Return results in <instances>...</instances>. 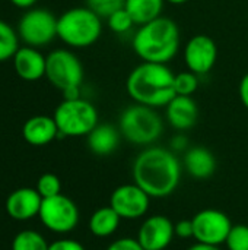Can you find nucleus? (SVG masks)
I'll list each match as a JSON object with an SVG mask.
<instances>
[{"label": "nucleus", "mask_w": 248, "mask_h": 250, "mask_svg": "<svg viewBox=\"0 0 248 250\" xmlns=\"http://www.w3.org/2000/svg\"><path fill=\"white\" fill-rule=\"evenodd\" d=\"M120 139L121 133L115 126L98 123V126L88 135V146L95 155L105 157L113 154L118 148Z\"/></svg>", "instance_id": "nucleus-19"}, {"label": "nucleus", "mask_w": 248, "mask_h": 250, "mask_svg": "<svg viewBox=\"0 0 248 250\" xmlns=\"http://www.w3.org/2000/svg\"><path fill=\"white\" fill-rule=\"evenodd\" d=\"M42 198L37 189L20 188L13 190L6 199V211L16 221H28L39 214Z\"/></svg>", "instance_id": "nucleus-14"}, {"label": "nucleus", "mask_w": 248, "mask_h": 250, "mask_svg": "<svg viewBox=\"0 0 248 250\" xmlns=\"http://www.w3.org/2000/svg\"><path fill=\"white\" fill-rule=\"evenodd\" d=\"M187 250H221L219 246H212V245H205V243H194L193 246H190Z\"/></svg>", "instance_id": "nucleus-35"}, {"label": "nucleus", "mask_w": 248, "mask_h": 250, "mask_svg": "<svg viewBox=\"0 0 248 250\" xmlns=\"http://www.w3.org/2000/svg\"><path fill=\"white\" fill-rule=\"evenodd\" d=\"M238 92H240V100H241L243 105L248 110V72L241 78V81H240Z\"/></svg>", "instance_id": "nucleus-32"}, {"label": "nucleus", "mask_w": 248, "mask_h": 250, "mask_svg": "<svg viewBox=\"0 0 248 250\" xmlns=\"http://www.w3.org/2000/svg\"><path fill=\"white\" fill-rule=\"evenodd\" d=\"M118 130L127 142L139 146H149L161 138L164 122L156 108L134 103L121 113Z\"/></svg>", "instance_id": "nucleus-5"}, {"label": "nucleus", "mask_w": 248, "mask_h": 250, "mask_svg": "<svg viewBox=\"0 0 248 250\" xmlns=\"http://www.w3.org/2000/svg\"><path fill=\"white\" fill-rule=\"evenodd\" d=\"M174 79L175 73L167 64L142 62L129 73L126 89L134 103L159 108L177 95Z\"/></svg>", "instance_id": "nucleus-2"}, {"label": "nucleus", "mask_w": 248, "mask_h": 250, "mask_svg": "<svg viewBox=\"0 0 248 250\" xmlns=\"http://www.w3.org/2000/svg\"><path fill=\"white\" fill-rule=\"evenodd\" d=\"M102 34L101 18L89 7H72L57 18V38L73 48L95 44Z\"/></svg>", "instance_id": "nucleus-4"}, {"label": "nucleus", "mask_w": 248, "mask_h": 250, "mask_svg": "<svg viewBox=\"0 0 248 250\" xmlns=\"http://www.w3.org/2000/svg\"><path fill=\"white\" fill-rule=\"evenodd\" d=\"M22 136L32 146H44L58 138V127L54 117L32 116L23 125Z\"/></svg>", "instance_id": "nucleus-17"}, {"label": "nucleus", "mask_w": 248, "mask_h": 250, "mask_svg": "<svg viewBox=\"0 0 248 250\" xmlns=\"http://www.w3.org/2000/svg\"><path fill=\"white\" fill-rule=\"evenodd\" d=\"M48 246L45 237L35 230L19 231L12 242V250H48Z\"/></svg>", "instance_id": "nucleus-23"}, {"label": "nucleus", "mask_w": 248, "mask_h": 250, "mask_svg": "<svg viewBox=\"0 0 248 250\" xmlns=\"http://www.w3.org/2000/svg\"><path fill=\"white\" fill-rule=\"evenodd\" d=\"M193 239L197 243L221 246L232 227L229 217L218 209H203L193 218Z\"/></svg>", "instance_id": "nucleus-10"}, {"label": "nucleus", "mask_w": 248, "mask_h": 250, "mask_svg": "<svg viewBox=\"0 0 248 250\" xmlns=\"http://www.w3.org/2000/svg\"><path fill=\"white\" fill-rule=\"evenodd\" d=\"M199 75H196L191 70H184L175 75L174 79V86H175V94L177 95H186L191 97L197 89H199Z\"/></svg>", "instance_id": "nucleus-24"}, {"label": "nucleus", "mask_w": 248, "mask_h": 250, "mask_svg": "<svg viewBox=\"0 0 248 250\" xmlns=\"http://www.w3.org/2000/svg\"><path fill=\"white\" fill-rule=\"evenodd\" d=\"M225 246L228 250H248V226H232L225 240Z\"/></svg>", "instance_id": "nucleus-26"}, {"label": "nucleus", "mask_w": 248, "mask_h": 250, "mask_svg": "<svg viewBox=\"0 0 248 250\" xmlns=\"http://www.w3.org/2000/svg\"><path fill=\"white\" fill-rule=\"evenodd\" d=\"M151 196L136 183L121 185L111 193L110 207L121 220H140L146 215L151 205Z\"/></svg>", "instance_id": "nucleus-11"}, {"label": "nucleus", "mask_w": 248, "mask_h": 250, "mask_svg": "<svg viewBox=\"0 0 248 250\" xmlns=\"http://www.w3.org/2000/svg\"><path fill=\"white\" fill-rule=\"evenodd\" d=\"M38 217L45 229L57 234H67L79 224L77 205L61 193L42 199Z\"/></svg>", "instance_id": "nucleus-9"}, {"label": "nucleus", "mask_w": 248, "mask_h": 250, "mask_svg": "<svg viewBox=\"0 0 248 250\" xmlns=\"http://www.w3.org/2000/svg\"><path fill=\"white\" fill-rule=\"evenodd\" d=\"M19 48V35L7 22L0 19V63L13 59Z\"/></svg>", "instance_id": "nucleus-22"}, {"label": "nucleus", "mask_w": 248, "mask_h": 250, "mask_svg": "<svg viewBox=\"0 0 248 250\" xmlns=\"http://www.w3.org/2000/svg\"><path fill=\"white\" fill-rule=\"evenodd\" d=\"M45 78L54 88L61 91L63 100L80 98L83 66L70 50L58 48L47 56Z\"/></svg>", "instance_id": "nucleus-6"}, {"label": "nucleus", "mask_w": 248, "mask_h": 250, "mask_svg": "<svg viewBox=\"0 0 248 250\" xmlns=\"http://www.w3.org/2000/svg\"><path fill=\"white\" fill-rule=\"evenodd\" d=\"M120 223L121 218L111 207H102L91 215L88 227L95 237L105 239L117 231Z\"/></svg>", "instance_id": "nucleus-21"}, {"label": "nucleus", "mask_w": 248, "mask_h": 250, "mask_svg": "<svg viewBox=\"0 0 248 250\" xmlns=\"http://www.w3.org/2000/svg\"><path fill=\"white\" fill-rule=\"evenodd\" d=\"M218 60L216 42L206 34L193 35L184 45V63L199 76L208 75Z\"/></svg>", "instance_id": "nucleus-12"}, {"label": "nucleus", "mask_w": 248, "mask_h": 250, "mask_svg": "<svg viewBox=\"0 0 248 250\" xmlns=\"http://www.w3.org/2000/svg\"><path fill=\"white\" fill-rule=\"evenodd\" d=\"M189 145V141L184 135H177L171 141V148L172 151H186Z\"/></svg>", "instance_id": "nucleus-33"}, {"label": "nucleus", "mask_w": 248, "mask_h": 250, "mask_svg": "<svg viewBox=\"0 0 248 250\" xmlns=\"http://www.w3.org/2000/svg\"><path fill=\"white\" fill-rule=\"evenodd\" d=\"M175 236L180 239H190L193 237V223L191 220H181L177 224H174Z\"/></svg>", "instance_id": "nucleus-31"}, {"label": "nucleus", "mask_w": 248, "mask_h": 250, "mask_svg": "<svg viewBox=\"0 0 248 250\" xmlns=\"http://www.w3.org/2000/svg\"><path fill=\"white\" fill-rule=\"evenodd\" d=\"M184 167L197 180L209 179L216 170L215 155L205 146L189 148L184 154Z\"/></svg>", "instance_id": "nucleus-18"}, {"label": "nucleus", "mask_w": 248, "mask_h": 250, "mask_svg": "<svg viewBox=\"0 0 248 250\" xmlns=\"http://www.w3.org/2000/svg\"><path fill=\"white\" fill-rule=\"evenodd\" d=\"M190 0H165V3H171V4H175V6H180V4H186L189 3Z\"/></svg>", "instance_id": "nucleus-36"}, {"label": "nucleus", "mask_w": 248, "mask_h": 250, "mask_svg": "<svg viewBox=\"0 0 248 250\" xmlns=\"http://www.w3.org/2000/svg\"><path fill=\"white\" fill-rule=\"evenodd\" d=\"M167 120L171 127L175 130L184 132L191 129L199 119V107L197 103L191 97L175 95L165 105Z\"/></svg>", "instance_id": "nucleus-16"}, {"label": "nucleus", "mask_w": 248, "mask_h": 250, "mask_svg": "<svg viewBox=\"0 0 248 250\" xmlns=\"http://www.w3.org/2000/svg\"><path fill=\"white\" fill-rule=\"evenodd\" d=\"M48 250H86L83 248V245H80L79 242L76 240H72V239H60V240H56L53 242Z\"/></svg>", "instance_id": "nucleus-30"}, {"label": "nucleus", "mask_w": 248, "mask_h": 250, "mask_svg": "<svg viewBox=\"0 0 248 250\" xmlns=\"http://www.w3.org/2000/svg\"><path fill=\"white\" fill-rule=\"evenodd\" d=\"M126 0H86V7L95 12L101 19H107L117 10L124 7Z\"/></svg>", "instance_id": "nucleus-27"}, {"label": "nucleus", "mask_w": 248, "mask_h": 250, "mask_svg": "<svg viewBox=\"0 0 248 250\" xmlns=\"http://www.w3.org/2000/svg\"><path fill=\"white\" fill-rule=\"evenodd\" d=\"M165 0H126L124 9L133 19L134 25H145L162 16Z\"/></svg>", "instance_id": "nucleus-20"}, {"label": "nucleus", "mask_w": 248, "mask_h": 250, "mask_svg": "<svg viewBox=\"0 0 248 250\" xmlns=\"http://www.w3.org/2000/svg\"><path fill=\"white\" fill-rule=\"evenodd\" d=\"M174 236V224L168 217L152 215L142 223L136 239L145 250H167Z\"/></svg>", "instance_id": "nucleus-13"}, {"label": "nucleus", "mask_w": 248, "mask_h": 250, "mask_svg": "<svg viewBox=\"0 0 248 250\" xmlns=\"http://www.w3.org/2000/svg\"><path fill=\"white\" fill-rule=\"evenodd\" d=\"M132 47L142 62L170 63L180 50V29L171 18L159 16L139 26Z\"/></svg>", "instance_id": "nucleus-3"}, {"label": "nucleus", "mask_w": 248, "mask_h": 250, "mask_svg": "<svg viewBox=\"0 0 248 250\" xmlns=\"http://www.w3.org/2000/svg\"><path fill=\"white\" fill-rule=\"evenodd\" d=\"M18 35L29 47L48 45L57 38V18L48 9H29L19 19Z\"/></svg>", "instance_id": "nucleus-8"}, {"label": "nucleus", "mask_w": 248, "mask_h": 250, "mask_svg": "<svg viewBox=\"0 0 248 250\" xmlns=\"http://www.w3.org/2000/svg\"><path fill=\"white\" fill-rule=\"evenodd\" d=\"M12 60L16 75L26 82H35L45 76L47 56L35 47H19Z\"/></svg>", "instance_id": "nucleus-15"}, {"label": "nucleus", "mask_w": 248, "mask_h": 250, "mask_svg": "<svg viewBox=\"0 0 248 250\" xmlns=\"http://www.w3.org/2000/svg\"><path fill=\"white\" fill-rule=\"evenodd\" d=\"M133 180L151 198H167L181 179V164L175 154L161 146L145 148L133 163Z\"/></svg>", "instance_id": "nucleus-1"}, {"label": "nucleus", "mask_w": 248, "mask_h": 250, "mask_svg": "<svg viewBox=\"0 0 248 250\" xmlns=\"http://www.w3.org/2000/svg\"><path fill=\"white\" fill-rule=\"evenodd\" d=\"M9 1L19 9H31L37 3V0H9Z\"/></svg>", "instance_id": "nucleus-34"}, {"label": "nucleus", "mask_w": 248, "mask_h": 250, "mask_svg": "<svg viewBox=\"0 0 248 250\" xmlns=\"http://www.w3.org/2000/svg\"><path fill=\"white\" fill-rule=\"evenodd\" d=\"M107 25L114 34H126L132 29L134 22L130 18V15L126 12V9L123 7L107 18Z\"/></svg>", "instance_id": "nucleus-28"}, {"label": "nucleus", "mask_w": 248, "mask_h": 250, "mask_svg": "<svg viewBox=\"0 0 248 250\" xmlns=\"http://www.w3.org/2000/svg\"><path fill=\"white\" fill-rule=\"evenodd\" d=\"M53 117L58 127V138L88 136L98 126V111L95 105L82 97L63 100L57 105Z\"/></svg>", "instance_id": "nucleus-7"}, {"label": "nucleus", "mask_w": 248, "mask_h": 250, "mask_svg": "<svg viewBox=\"0 0 248 250\" xmlns=\"http://www.w3.org/2000/svg\"><path fill=\"white\" fill-rule=\"evenodd\" d=\"M107 250H145L140 243L137 242V239H132V237H121L118 240H114Z\"/></svg>", "instance_id": "nucleus-29"}, {"label": "nucleus", "mask_w": 248, "mask_h": 250, "mask_svg": "<svg viewBox=\"0 0 248 250\" xmlns=\"http://www.w3.org/2000/svg\"><path fill=\"white\" fill-rule=\"evenodd\" d=\"M37 190H38V193L41 195L42 199L57 196L61 192V182H60V179L56 174L45 173V174H42L38 179V182H37Z\"/></svg>", "instance_id": "nucleus-25"}]
</instances>
